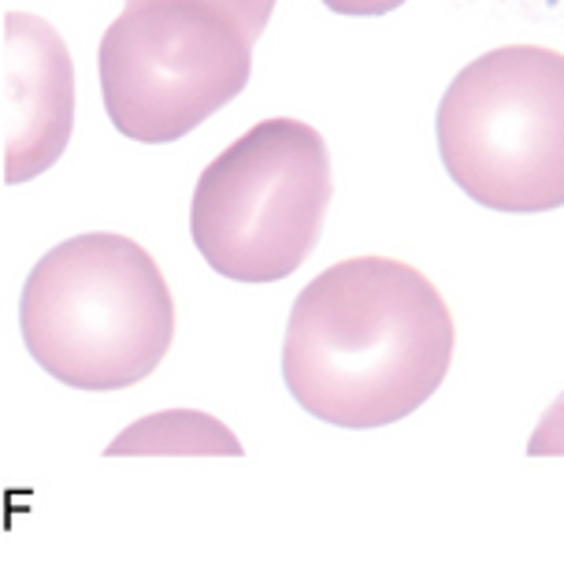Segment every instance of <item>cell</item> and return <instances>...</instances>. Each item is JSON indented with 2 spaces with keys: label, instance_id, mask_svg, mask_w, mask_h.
<instances>
[{
  "label": "cell",
  "instance_id": "6da1fadb",
  "mask_svg": "<svg viewBox=\"0 0 564 561\" xmlns=\"http://www.w3.org/2000/svg\"><path fill=\"white\" fill-rule=\"evenodd\" d=\"M453 343V313L427 276L394 257H352L297 294L282 379L327 424L382 428L442 387Z\"/></svg>",
  "mask_w": 564,
  "mask_h": 561
},
{
  "label": "cell",
  "instance_id": "7a4b0ae2",
  "mask_svg": "<svg viewBox=\"0 0 564 561\" xmlns=\"http://www.w3.org/2000/svg\"><path fill=\"white\" fill-rule=\"evenodd\" d=\"M23 343L75 390H123L156 373L175 338L160 265L123 235H78L37 260L19 305Z\"/></svg>",
  "mask_w": 564,
  "mask_h": 561
},
{
  "label": "cell",
  "instance_id": "3957f363",
  "mask_svg": "<svg viewBox=\"0 0 564 561\" xmlns=\"http://www.w3.org/2000/svg\"><path fill=\"white\" fill-rule=\"evenodd\" d=\"M438 153L482 208H564V53L506 45L471 60L438 105Z\"/></svg>",
  "mask_w": 564,
  "mask_h": 561
},
{
  "label": "cell",
  "instance_id": "277c9868",
  "mask_svg": "<svg viewBox=\"0 0 564 561\" xmlns=\"http://www.w3.org/2000/svg\"><path fill=\"white\" fill-rule=\"evenodd\" d=\"M330 205V157L316 127L264 119L200 172L189 235L235 283H279L316 249Z\"/></svg>",
  "mask_w": 564,
  "mask_h": 561
},
{
  "label": "cell",
  "instance_id": "5b68a950",
  "mask_svg": "<svg viewBox=\"0 0 564 561\" xmlns=\"http://www.w3.org/2000/svg\"><path fill=\"white\" fill-rule=\"evenodd\" d=\"M253 45L216 0H127L100 37L105 112L134 142H178L246 89Z\"/></svg>",
  "mask_w": 564,
  "mask_h": 561
},
{
  "label": "cell",
  "instance_id": "8992f818",
  "mask_svg": "<svg viewBox=\"0 0 564 561\" xmlns=\"http://www.w3.org/2000/svg\"><path fill=\"white\" fill-rule=\"evenodd\" d=\"M75 127V64L45 19L4 15V175L19 186L56 164Z\"/></svg>",
  "mask_w": 564,
  "mask_h": 561
},
{
  "label": "cell",
  "instance_id": "52a82bcc",
  "mask_svg": "<svg viewBox=\"0 0 564 561\" xmlns=\"http://www.w3.org/2000/svg\"><path fill=\"white\" fill-rule=\"evenodd\" d=\"M108 457L123 454H224V457H241V443L219 424L216 417L197 413V409H167V413L145 417L138 424H130L127 432L112 439V446L105 450Z\"/></svg>",
  "mask_w": 564,
  "mask_h": 561
},
{
  "label": "cell",
  "instance_id": "ba28073f",
  "mask_svg": "<svg viewBox=\"0 0 564 561\" xmlns=\"http://www.w3.org/2000/svg\"><path fill=\"white\" fill-rule=\"evenodd\" d=\"M528 454L531 457H564V395L546 409L542 424L535 428L528 443Z\"/></svg>",
  "mask_w": 564,
  "mask_h": 561
},
{
  "label": "cell",
  "instance_id": "9c48e42d",
  "mask_svg": "<svg viewBox=\"0 0 564 561\" xmlns=\"http://www.w3.org/2000/svg\"><path fill=\"white\" fill-rule=\"evenodd\" d=\"M216 4L230 8V12L241 19V26L249 30L253 42L268 30V19H271V12H275V0H216Z\"/></svg>",
  "mask_w": 564,
  "mask_h": 561
},
{
  "label": "cell",
  "instance_id": "30bf717a",
  "mask_svg": "<svg viewBox=\"0 0 564 561\" xmlns=\"http://www.w3.org/2000/svg\"><path fill=\"white\" fill-rule=\"evenodd\" d=\"M324 4L338 15H387L405 0H324Z\"/></svg>",
  "mask_w": 564,
  "mask_h": 561
}]
</instances>
